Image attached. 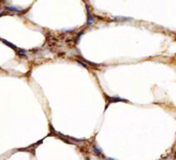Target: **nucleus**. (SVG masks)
I'll return each instance as SVG.
<instances>
[{"label": "nucleus", "mask_w": 176, "mask_h": 160, "mask_svg": "<svg viewBox=\"0 0 176 160\" xmlns=\"http://www.w3.org/2000/svg\"><path fill=\"white\" fill-rule=\"evenodd\" d=\"M4 42H5V43H6L7 44V45H9V46H11V47H12V48H14V49H16V46L13 45V44H11V43H10V42H8V41H6V40H4Z\"/></svg>", "instance_id": "3"}, {"label": "nucleus", "mask_w": 176, "mask_h": 160, "mask_svg": "<svg viewBox=\"0 0 176 160\" xmlns=\"http://www.w3.org/2000/svg\"><path fill=\"white\" fill-rule=\"evenodd\" d=\"M94 23V18H93V17H92V15H91L90 13H89L88 12V18H87V24L89 26H91L92 25V23Z\"/></svg>", "instance_id": "2"}, {"label": "nucleus", "mask_w": 176, "mask_h": 160, "mask_svg": "<svg viewBox=\"0 0 176 160\" xmlns=\"http://www.w3.org/2000/svg\"><path fill=\"white\" fill-rule=\"evenodd\" d=\"M108 160H116V159H114V158H112V157H108Z\"/></svg>", "instance_id": "4"}, {"label": "nucleus", "mask_w": 176, "mask_h": 160, "mask_svg": "<svg viewBox=\"0 0 176 160\" xmlns=\"http://www.w3.org/2000/svg\"><path fill=\"white\" fill-rule=\"evenodd\" d=\"M5 9L7 11H11V12H20L22 11V8H19V7H17V6H14V5H8V6H5Z\"/></svg>", "instance_id": "1"}]
</instances>
